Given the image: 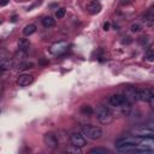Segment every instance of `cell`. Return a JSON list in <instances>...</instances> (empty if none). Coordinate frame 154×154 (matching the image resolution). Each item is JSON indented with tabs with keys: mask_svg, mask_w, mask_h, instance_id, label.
I'll return each mask as SVG.
<instances>
[{
	"mask_svg": "<svg viewBox=\"0 0 154 154\" xmlns=\"http://www.w3.org/2000/svg\"><path fill=\"white\" fill-rule=\"evenodd\" d=\"M81 132L84 135L85 138L91 140V141H96L99 138L102 137V129L99 126H94V125H83L81 129Z\"/></svg>",
	"mask_w": 154,
	"mask_h": 154,
	"instance_id": "1",
	"label": "cell"
},
{
	"mask_svg": "<svg viewBox=\"0 0 154 154\" xmlns=\"http://www.w3.org/2000/svg\"><path fill=\"white\" fill-rule=\"evenodd\" d=\"M95 117L101 124H109L113 122V118H114L111 109L106 106H99L95 111Z\"/></svg>",
	"mask_w": 154,
	"mask_h": 154,
	"instance_id": "2",
	"label": "cell"
},
{
	"mask_svg": "<svg viewBox=\"0 0 154 154\" xmlns=\"http://www.w3.org/2000/svg\"><path fill=\"white\" fill-rule=\"evenodd\" d=\"M109 103H111V106L117 107V108H125V107H130V103L131 102L125 97V95L113 94L109 97Z\"/></svg>",
	"mask_w": 154,
	"mask_h": 154,
	"instance_id": "3",
	"label": "cell"
},
{
	"mask_svg": "<svg viewBox=\"0 0 154 154\" xmlns=\"http://www.w3.org/2000/svg\"><path fill=\"white\" fill-rule=\"evenodd\" d=\"M70 143L72 147H78V148H83L87 144V138L84 137V135L82 132L78 131H73L70 135Z\"/></svg>",
	"mask_w": 154,
	"mask_h": 154,
	"instance_id": "4",
	"label": "cell"
},
{
	"mask_svg": "<svg viewBox=\"0 0 154 154\" xmlns=\"http://www.w3.org/2000/svg\"><path fill=\"white\" fill-rule=\"evenodd\" d=\"M43 143L48 149H55L59 146V140L54 132H46L43 135Z\"/></svg>",
	"mask_w": 154,
	"mask_h": 154,
	"instance_id": "5",
	"label": "cell"
},
{
	"mask_svg": "<svg viewBox=\"0 0 154 154\" xmlns=\"http://www.w3.org/2000/svg\"><path fill=\"white\" fill-rule=\"evenodd\" d=\"M67 42L65 41H58L55 43H53L51 47H49V52L54 55H61L63 53H65L67 51Z\"/></svg>",
	"mask_w": 154,
	"mask_h": 154,
	"instance_id": "6",
	"label": "cell"
},
{
	"mask_svg": "<svg viewBox=\"0 0 154 154\" xmlns=\"http://www.w3.org/2000/svg\"><path fill=\"white\" fill-rule=\"evenodd\" d=\"M137 99L140 101L149 102L150 101V88H147V87L137 88Z\"/></svg>",
	"mask_w": 154,
	"mask_h": 154,
	"instance_id": "7",
	"label": "cell"
},
{
	"mask_svg": "<svg viewBox=\"0 0 154 154\" xmlns=\"http://www.w3.org/2000/svg\"><path fill=\"white\" fill-rule=\"evenodd\" d=\"M32 82H34V77L31 75H26V73L19 75L17 78V84L20 87H26V85L31 84Z\"/></svg>",
	"mask_w": 154,
	"mask_h": 154,
	"instance_id": "8",
	"label": "cell"
},
{
	"mask_svg": "<svg viewBox=\"0 0 154 154\" xmlns=\"http://www.w3.org/2000/svg\"><path fill=\"white\" fill-rule=\"evenodd\" d=\"M124 95H125V97H126L130 102L138 100V99H137V88L129 87V88L124 89Z\"/></svg>",
	"mask_w": 154,
	"mask_h": 154,
	"instance_id": "9",
	"label": "cell"
},
{
	"mask_svg": "<svg viewBox=\"0 0 154 154\" xmlns=\"http://www.w3.org/2000/svg\"><path fill=\"white\" fill-rule=\"evenodd\" d=\"M101 4L99 2V1H91V2H89L88 4V6H87V11L90 13V14H96V13H99L100 11H101Z\"/></svg>",
	"mask_w": 154,
	"mask_h": 154,
	"instance_id": "10",
	"label": "cell"
},
{
	"mask_svg": "<svg viewBox=\"0 0 154 154\" xmlns=\"http://www.w3.org/2000/svg\"><path fill=\"white\" fill-rule=\"evenodd\" d=\"M81 113L84 114V116H93L94 114V109L90 105H82L81 108H79Z\"/></svg>",
	"mask_w": 154,
	"mask_h": 154,
	"instance_id": "11",
	"label": "cell"
},
{
	"mask_svg": "<svg viewBox=\"0 0 154 154\" xmlns=\"http://www.w3.org/2000/svg\"><path fill=\"white\" fill-rule=\"evenodd\" d=\"M35 31H36V25H35V24H28V25H25L24 29H23V34H24L25 36H30V35H32Z\"/></svg>",
	"mask_w": 154,
	"mask_h": 154,
	"instance_id": "12",
	"label": "cell"
},
{
	"mask_svg": "<svg viewBox=\"0 0 154 154\" xmlns=\"http://www.w3.org/2000/svg\"><path fill=\"white\" fill-rule=\"evenodd\" d=\"M18 45H19V49H20V51H23V52H28V51H29L30 42H29L26 38H20L19 42H18Z\"/></svg>",
	"mask_w": 154,
	"mask_h": 154,
	"instance_id": "13",
	"label": "cell"
},
{
	"mask_svg": "<svg viewBox=\"0 0 154 154\" xmlns=\"http://www.w3.org/2000/svg\"><path fill=\"white\" fill-rule=\"evenodd\" d=\"M42 25L45 28H52L55 25V19H53L52 17H45L42 19Z\"/></svg>",
	"mask_w": 154,
	"mask_h": 154,
	"instance_id": "14",
	"label": "cell"
},
{
	"mask_svg": "<svg viewBox=\"0 0 154 154\" xmlns=\"http://www.w3.org/2000/svg\"><path fill=\"white\" fill-rule=\"evenodd\" d=\"M12 67H13L12 60H10V59H4V58H2V60H1V69H2V70H10V69H12Z\"/></svg>",
	"mask_w": 154,
	"mask_h": 154,
	"instance_id": "15",
	"label": "cell"
},
{
	"mask_svg": "<svg viewBox=\"0 0 154 154\" xmlns=\"http://www.w3.org/2000/svg\"><path fill=\"white\" fill-rule=\"evenodd\" d=\"M89 153H90V154H107V153H109V150L106 149V148L95 147V148H91V149L89 150Z\"/></svg>",
	"mask_w": 154,
	"mask_h": 154,
	"instance_id": "16",
	"label": "cell"
},
{
	"mask_svg": "<svg viewBox=\"0 0 154 154\" xmlns=\"http://www.w3.org/2000/svg\"><path fill=\"white\" fill-rule=\"evenodd\" d=\"M30 67H32V63H30V61H22L17 65L18 70H26V69H30Z\"/></svg>",
	"mask_w": 154,
	"mask_h": 154,
	"instance_id": "17",
	"label": "cell"
},
{
	"mask_svg": "<svg viewBox=\"0 0 154 154\" xmlns=\"http://www.w3.org/2000/svg\"><path fill=\"white\" fill-rule=\"evenodd\" d=\"M130 30H131L132 32H138V31L142 30V24H140V23H134V24H131Z\"/></svg>",
	"mask_w": 154,
	"mask_h": 154,
	"instance_id": "18",
	"label": "cell"
},
{
	"mask_svg": "<svg viewBox=\"0 0 154 154\" xmlns=\"http://www.w3.org/2000/svg\"><path fill=\"white\" fill-rule=\"evenodd\" d=\"M64 16H65V8H59V10H57L55 17H57L58 19H61Z\"/></svg>",
	"mask_w": 154,
	"mask_h": 154,
	"instance_id": "19",
	"label": "cell"
},
{
	"mask_svg": "<svg viewBox=\"0 0 154 154\" xmlns=\"http://www.w3.org/2000/svg\"><path fill=\"white\" fill-rule=\"evenodd\" d=\"M147 60L148 61H154V51H149L147 53Z\"/></svg>",
	"mask_w": 154,
	"mask_h": 154,
	"instance_id": "20",
	"label": "cell"
},
{
	"mask_svg": "<svg viewBox=\"0 0 154 154\" xmlns=\"http://www.w3.org/2000/svg\"><path fill=\"white\" fill-rule=\"evenodd\" d=\"M150 103L154 105V88H150Z\"/></svg>",
	"mask_w": 154,
	"mask_h": 154,
	"instance_id": "21",
	"label": "cell"
},
{
	"mask_svg": "<svg viewBox=\"0 0 154 154\" xmlns=\"http://www.w3.org/2000/svg\"><path fill=\"white\" fill-rule=\"evenodd\" d=\"M125 38H126V40H123V43H131V42H132V40H131L129 36H126Z\"/></svg>",
	"mask_w": 154,
	"mask_h": 154,
	"instance_id": "22",
	"label": "cell"
},
{
	"mask_svg": "<svg viewBox=\"0 0 154 154\" xmlns=\"http://www.w3.org/2000/svg\"><path fill=\"white\" fill-rule=\"evenodd\" d=\"M10 2V0H1V2H0V5H1V7H4V6H6L7 4Z\"/></svg>",
	"mask_w": 154,
	"mask_h": 154,
	"instance_id": "23",
	"label": "cell"
},
{
	"mask_svg": "<svg viewBox=\"0 0 154 154\" xmlns=\"http://www.w3.org/2000/svg\"><path fill=\"white\" fill-rule=\"evenodd\" d=\"M108 28H109V23H105L103 24V30H108Z\"/></svg>",
	"mask_w": 154,
	"mask_h": 154,
	"instance_id": "24",
	"label": "cell"
}]
</instances>
